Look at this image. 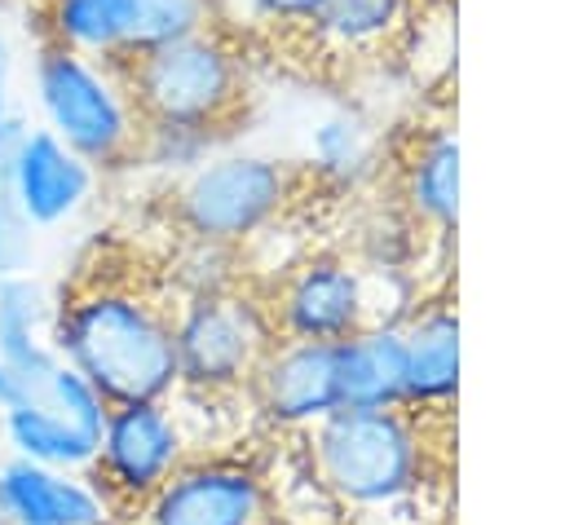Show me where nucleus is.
Listing matches in <instances>:
<instances>
[{"label":"nucleus","mask_w":565,"mask_h":525,"mask_svg":"<svg viewBox=\"0 0 565 525\" xmlns=\"http://www.w3.org/2000/svg\"><path fill=\"white\" fill-rule=\"evenodd\" d=\"M0 503L13 525H110L115 507L88 472L13 454L0 463Z\"/></svg>","instance_id":"12"},{"label":"nucleus","mask_w":565,"mask_h":525,"mask_svg":"<svg viewBox=\"0 0 565 525\" xmlns=\"http://www.w3.org/2000/svg\"><path fill=\"white\" fill-rule=\"evenodd\" d=\"M40 40L119 66L132 40L128 0H40Z\"/></svg>","instance_id":"18"},{"label":"nucleus","mask_w":565,"mask_h":525,"mask_svg":"<svg viewBox=\"0 0 565 525\" xmlns=\"http://www.w3.org/2000/svg\"><path fill=\"white\" fill-rule=\"evenodd\" d=\"M49 326H53L49 291L40 282H31L26 274L0 278V366L9 371V379L18 388L13 401L31 397L62 362L53 353Z\"/></svg>","instance_id":"15"},{"label":"nucleus","mask_w":565,"mask_h":525,"mask_svg":"<svg viewBox=\"0 0 565 525\" xmlns=\"http://www.w3.org/2000/svg\"><path fill=\"white\" fill-rule=\"evenodd\" d=\"M13 397H18V388H13V379H9V371L0 366V410H4V406H9Z\"/></svg>","instance_id":"26"},{"label":"nucleus","mask_w":565,"mask_h":525,"mask_svg":"<svg viewBox=\"0 0 565 525\" xmlns=\"http://www.w3.org/2000/svg\"><path fill=\"white\" fill-rule=\"evenodd\" d=\"M4 432H9V446L22 459L49 463V468L88 472V463L97 454V437L84 432L79 424H71L66 415H57L44 401H9L4 406Z\"/></svg>","instance_id":"19"},{"label":"nucleus","mask_w":565,"mask_h":525,"mask_svg":"<svg viewBox=\"0 0 565 525\" xmlns=\"http://www.w3.org/2000/svg\"><path fill=\"white\" fill-rule=\"evenodd\" d=\"M0 525H13V521H9V512H4V503H0Z\"/></svg>","instance_id":"27"},{"label":"nucleus","mask_w":565,"mask_h":525,"mask_svg":"<svg viewBox=\"0 0 565 525\" xmlns=\"http://www.w3.org/2000/svg\"><path fill=\"white\" fill-rule=\"evenodd\" d=\"M322 0H225V13H238L247 26L269 35H300Z\"/></svg>","instance_id":"23"},{"label":"nucleus","mask_w":565,"mask_h":525,"mask_svg":"<svg viewBox=\"0 0 565 525\" xmlns=\"http://www.w3.org/2000/svg\"><path fill=\"white\" fill-rule=\"evenodd\" d=\"M397 326L406 353V406L419 415L446 410L459 393V313L450 300H433Z\"/></svg>","instance_id":"14"},{"label":"nucleus","mask_w":565,"mask_h":525,"mask_svg":"<svg viewBox=\"0 0 565 525\" xmlns=\"http://www.w3.org/2000/svg\"><path fill=\"white\" fill-rule=\"evenodd\" d=\"M296 168L260 150H216L172 190V216L185 238L238 247L296 199Z\"/></svg>","instance_id":"5"},{"label":"nucleus","mask_w":565,"mask_h":525,"mask_svg":"<svg viewBox=\"0 0 565 525\" xmlns=\"http://www.w3.org/2000/svg\"><path fill=\"white\" fill-rule=\"evenodd\" d=\"M309 432L313 481L349 507H388L428 476L424 415L411 406L331 410Z\"/></svg>","instance_id":"2"},{"label":"nucleus","mask_w":565,"mask_h":525,"mask_svg":"<svg viewBox=\"0 0 565 525\" xmlns=\"http://www.w3.org/2000/svg\"><path fill=\"white\" fill-rule=\"evenodd\" d=\"M278 340H344L371 318V278L335 251L300 260L265 304Z\"/></svg>","instance_id":"8"},{"label":"nucleus","mask_w":565,"mask_h":525,"mask_svg":"<svg viewBox=\"0 0 565 525\" xmlns=\"http://www.w3.org/2000/svg\"><path fill=\"white\" fill-rule=\"evenodd\" d=\"M340 410L353 406H406V353L397 322H366L335 340Z\"/></svg>","instance_id":"17"},{"label":"nucleus","mask_w":565,"mask_h":525,"mask_svg":"<svg viewBox=\"0 0 565 525\" xmlns=\"http://www.w3.org/2000/svg\"><path fill=\"white\" fill-rule=\"evenodd\" d=\"M309 163L331 185H358L375 168V137H371V128L358 115L335 110V115L313 124V132H309Z\"/></svg>","instance_id":"20"},{"label":"nucleus","mask_w":565,"mask_h":525,"mask_svg":"<svg viewBox=\"0 0 565 525\" xmlns=\"http://www.w3.org/2000/svg\"><path fill=\"white\" fill-rule=\"evenodd\" d=\"M26 256H31V225L18 216V207L0 190V278L22 274L26 269Z\"/></svg>","instance_id":"25"},{"label":"nucleus","mask_w":565,"mask_h":525,"mask_svg":"<svg viewBox=\"0 0 565 525\" xmlns=\"http://www.w3.org/2000/svg\"><path fill=\"white\" fill-rule=\"evenodd\" d=\"M132 13V40H128V57L172 44L181 35L207 31L216 22H230L225 0H128Z\"/></svg>","instance_id":"21"},{"label":"nucleus","mask_w":565,"mask_h":525,"mask_svg":"<svg viewBox=\"0 0 565 525\" xmlns=\"http://www.w3.org/2000/svg\"><path fill=\"white\" fill-rule=\"evenodd\" d=\"M31 97L40 124L97 172L137 163L141 115L128 101V88L110 62L71 53L53 40H35Z\"/></svg>","instance_id":"3"},{"label":"nucleus","mask_w":565,"mask_h":525,"mask_svg":"<svg viewBox=\"0 0 565 525\" xmlns=\"http://www.w3.org/2000/svg\"><path fill=\"white\" fill-rule=\"evenodd\" d=\"M406 216L433 234L455 229L459 216V137L450 124H428L402 154Z\"/></svg>","instance_id":"16"},{"label":"nucleus","mask_w":565,"mask_h":525,"mask_svg":"<svg viewBox=\"0 0 565 525\" xmlns=\"http://www.w3.org/2000/svg\"><path fill=\"white\" fill-rule=\"evenodd\" d=\"M115 71L141 124L172 119V124H212L230 132L247 101L243 49L225 22L181 35L172 44L146 49L119 62Z\"/></svg>","instance_id":"4"},{"label":"nucleus","mask_w":565,"mask_h":525,"mask_svg":"<svg viewBox=\"0 0 565 525\" xmlns=\"http://www.w3.org/2000/svg\"><path fill=\"white\" fill-rule=\"evenodd\" d=\"M22 132H26V119L13 106V49L0 35V172H4L9 154H13V146L22 141Z\"/></svg>","instance_id":"24"},{"label":"nucleus","mask_w":565,"mask_h":525,"mask_svg":"<svg viewBox=\"0 0 565 525\" xmlns=\"http://www.w3.org/2000/svg\"><path fill=\"white\" fill-rule=\"evenodd\" d=\"M49 340L110 406L181 393L172 304L128 278L79 269L53 304Z\"/></svg>","instance_id":"1"},{"label":"nucleus","mask_w":565,"mask_h":525,"mask_svg":"<svg viewBox=\"0 0 565 525\" xmlns=\"http://www.w3.org/2000/svg\"><path fill=\"white\" fill-rule=\"evenodd\" d=\"M269 309L230 291L216 296H181L172 309V344H177V375L190 393H238L252 384L256 362L274 344Z\"/></svg>","instance_id":"6"},{"label":"nucleus","mask_w":565,"mask_h":525,"mask_svg":"<svg viewBox=\"0 0 565 525\" xmlns=\"http://www.w3.org/2000/svg\"><path fill=\"white\" fill-rule=\"evenodd\" d=\"M252 397L278 428H313L340 410L335 340H274L252 371Z\"/></svg>","instance_id":"11"},{"label":"nucleus","mask_w":565,"mask_h":525,"mask_svg":"<svg viewBox=\"0 0 565 525\" xmlns=\"http://www.w3.org/2000/svg\"><path fill=\"white\" fill-rule=\"evenodd\" d=\"M137 525H269V485L243 459H185L137 507Z\"/></svg>","instance_id":"9"},{"label":"nucleus","mask_w":565,"mask_h":525,"mask_svg":"<svg viewBox=\"0 0 565 525\" xmlns=\"http://www.w3.org/2000/svg\"><path fill=\"white\" fill-rule=\"evenodd\" d=\"M185 446L190 441L181 415L172 410V397L115 401L106 410L88 476L97 481L110 507H141L185 463Z\"/></svg>","instance_id":"7"},{"label":"nucleus","mask_w":565,"mask_h":525,"mask_svg":"<svg viewBox=\"0 0 565 525\" xmlns=\"http://www.w3.org/2000/svg\"><path fill=\"white\" fill-rule=\"evenodd\" d=\"M0 190L18 207L31 229H49L71 221L97 190V168L84 163L66 141H57L44 124H26L22 141L13 146Z\"/></svg>","instance_id":"10"},{"label":"nucleus","mask_w":565,"mask_h":525,"mask_svg":"<svg viewBox=\"0 0 565 525\" xmlns=\"http://www.w3.org/2000/svg\"><path fill=\"white\" fill-rule=\"evenodd\" d=\"M415 9L419 0H322L300 40H309L327 62H371L402 49Z\"/></svg>","instance_id":"13"},{"label":"nucleus","mask_w":565,"mask_h":525,"mask_svg":"<svg viewBox=\"0 0 565 525\" xmlns=\"http://www.w3.org/2000/svg\"><path fill=\"white\" fill-rule=\"evenodd\" d=\"M225 128H212V124H172V119H150L141 124V137H137V163L146 168H159V172H194L199 163H207L221 146H225Z\"/></svg>","instance_id":"22"}]
</instances>
